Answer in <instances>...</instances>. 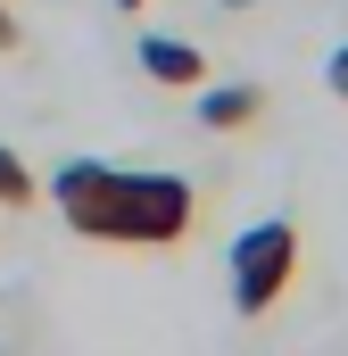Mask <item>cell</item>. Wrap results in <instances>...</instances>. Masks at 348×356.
<instances>
[{"label":"cell","instance_id":"cell-1","mask_svg":"<svg viewBox=\"0 0 348 356\" xmlns=\"http://www.w3.org/2000/svg\"><path fill=\"white\" fill-rule=\"evenodd\" d=\"M50 207L75 241L100 249H174L199 224V191L182 175H150V166H108V158H67L50 175Z\"/></svg>","mask_w":348,"mask_h":356},{"label":"cell","instance_id":"cell-2","mask_svg":"<svg viewBox=\"0 0 348 356\" xmlns=\"http://www.w3.org/2000/svg\"><path fill=\"white\" fill-rule=\"evenodd\" d=\"M224 273H232V307H241V315H274V307L290 298V282H299V224H290V216L249 224V232L232 241Z\"/></svg>","mask_w":348,"mask_h":356},{"label":"cell","instance_id":"cell-3","mask_svg":"<svg viewBox=\"0 0 348 356\" xmlns=\"http://www.w3.org/2000/svg\"><path fill=\"white\" fill-rule=\"evenodd\" d=\"M191 116H199V133L232 141V133L265 124V91H258V83H216V91H199V99H191Z\"/></svg>","mask_w":348,"mask_h":356},{"label":"cell","instance_id":"cell-4","mask_svg":"<svg viewBox=\"0 0 348 356\" xmlns=\"http://www.w3.org/2000/svg\"><path fill=\"white\" fill-rule=\"evenodd\" d=\"M141 75L166 83V91H199V83H207V50H199V42H166V33H150V42H141Z\"/></svg>","mask_w":348,"mask_h":356},{"label":"cell","instance_id":"cell-5","mask_svg":"<svg viewBox=\"0 0 348 356\" xmlns=\"http://www.w3.org/2000/svg\"><path fill=\"white\" fill-rule=\"evenodd\" d=\"M33 199H42V182H33V166H25V158H17V149L0 141V207L17 216V207H33Z\"/></svg>","mask_w":348,"mask_h":356},{"label":"cell","instance_id":"cell-6","mask_svg":"<svg viewBox=\"0 0 348 356\" xmlns=\"http://www.w3.org/2000/svg\"><path fill=\"white\" fill-rule=\"evenodd\" d=\"M324 91H332V99H340V108H348V42H340V50H332V58H324Z\"/></svg>","mask_w":348,"mask_h":356},{"label":"cell","instance_id":"cell-7","mask_svg":"<svg viewBox=\"0 0 348 356\" xmlns=\"http://www.w3.org/2000/svg\"><path fill=\"white\" fill-rule=\"evenodd\" d=\"M8 50H25V25H17V8L0 0V58H8Z\"/></svg>","mask_w":348,"mask_h":356},{"label":"cell","instance_id":"cell-8","mask_svg":"<svg viewBox=\"0 0 348 356\" xmlns=\"http://www.w3.org/2000/svg\"><path fill=\"white\" fill-rule=\"evenodd\" d=\"M116 8H150V0H116Z\"/></svg>","mask_w":348,"mask_h":356},{"label":"cell","instance_id":"cell-9","mask_svg":"<svg viewBox=\"0 0 348 356\" xmlns=\"http://www.w3.org/2000/svg\"><path fill=\"white\" fill-rule=\"evenodd\" d=\"M0 356H8V348H0Z\"/></svg>","mask_w":348,"mask_h":356}]
</instances>
